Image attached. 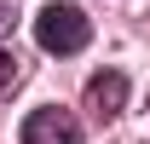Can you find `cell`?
<instances>
[{
  "instance_id": "4",
  "label": "cell",
  "mask_w": 150,
  "mask_h": 144,
  "mask_svg": "<svg viewBox=\"0 0 150 144\" xmlns=\"http://www.w3.org/2000/svg\"><path fill=\"white\" fill-rule=\"evenodd\" d=\"M23 75H29V69H23L18 52H0V98H12V92L23 87Z\"/></svg>"
},
{
  "instance_id": "1",
  "label": "cell",
  "mask_w": 150,
  "mask_h": 144,
  "mask_svg": "<svg viewBox=\"0 0 150 144\" xmlns=\"http://www.w3.org/2000/svg\"><path fill=\"white\" fill-rule=\"evenodd\" d=\"M35 40H40V52L75 58L87 40H93V18H87L81 6H69V0H52V6L35 12Z\"/></svg>"
},
{
  "instance_id": "2",
  "label": "cell",
  "mask_w": 150,
  "mask_h": 144,
  "mask_svg": "<svg viewBox=\"0 0 150 144\" xmlns=\"http://www.w3.org/2000/svg\"><path fill=\"white\" fill-rule=\"evenodd\" d=\"M23 144H81V121H75V109H58V104L29 109V121H23Z\"/></svg>"
},
{
  "instance_id": "3",
  "label": "cell",
  "mask_w": 150,
  "mask_h": 144,
  "mask_svg": "<svg viewBox=\"0 0 150 144\" xmlns=\"http://www.w3.org/2000/svg\"><path fill=\"white\" fill-rule=\"evenodd\" d=\"M81 109L93 115V121H115L121 109H127V75L121 69H98L81 92Z\"/></svg>"
},
{
  "instance_id": "5",
  "label": "cell",
  "mask_w": 150,
  "mask_h": 144,
  "mask_svg": "<svg viewBox=\"0 0 150 144\" xmlns=\"http://www.w3.org/2000/svg\"><path fill=\"white\" fill-rule=\"evenodd\" d=\"M18 29V0H0V40Z\"/></svg>"
}]
</instances>
